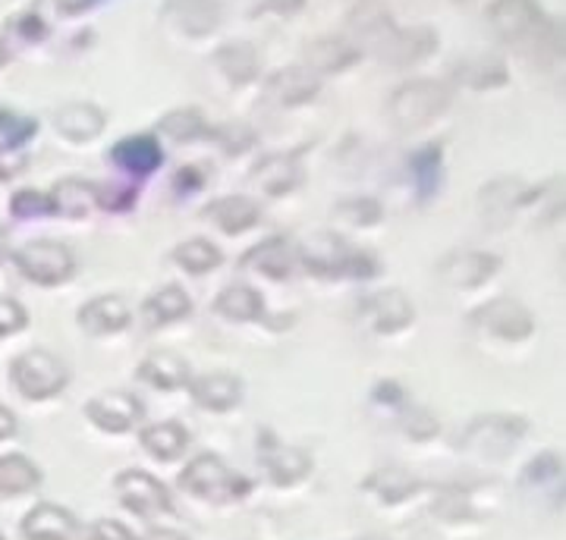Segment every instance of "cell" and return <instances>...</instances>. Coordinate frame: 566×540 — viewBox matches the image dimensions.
Masks as SVG:
<instances>
[{
	"label": "cell",
	"mask_w": 566,
	"mask_h": 540,
	"mask_svg": "<svg viewBox=\"0 0 566 540\" xmlns=\"http://www.w3.org/2000/svg\"><path fill=\"white\" fill-rule=\"evenodd\" d=\"M300 3H303V0H268V7H274V10H281V13H293Z\"/></svg>",
	"instance_id": "39"
},
{
	"label": "cell",
	"mask_w": 566,
	"mask_h": 540,
	"mask_svg": "<svg viewBox=\"0 0 566 540\" xmlns=\"http://www.w3.org/2000/svg\"><path fill=\"white\" fill-rule=\"evenodd\" d=\"M243 267H252L271 280H286L290 271H293V255H290V245L283 240H268L259 248H252L243 258Z\"/></svg>",
	"instance_id": "24"
},
{
	"label": "cell",
	"mask_w": 566,
	"mask_h": 540,
	"mask_svg": "<svg viewBox=\"0 0 566 540\" xmlns=\"http://www.w3.org/2000/svg\"><path fill=\"white\" fill-rule=\"evenodd\" d=\"M218 66H221L227 80L243 85V82L255 80V73H259V54H255V47L245 44V41L223 44L221 51H218Z\"/></svg>",
	"instance_id": "28"
},
{
	"label": "cell",
	"mask_w": 566,
	"mask_h": 540,
	"mask_svg": "<svg viewBox=\"0 0 566 540\" xmlns=\"http://www.w3.org/2000/svg\"><path fill=\"white\" fill-rule=\"evenodd\" d=\"M22 538L25 540H76L80 521L73 519L61 506L41 502L22 519Z\"/></svg>",
	"instance_id": "10"
},
{
	"label": "cell",
	"mask_w": 566,
	"mask_h": 540,
	"mask_svg": "<svg viewBox=\"0 0 566 540\" xmlns=\"http://www.w3.org/2000/svg\"><path fill=\"white\" fill-rule=\"evenodd\" d=\"M262 459L264 468L271 472V480L274 484H296V480H303L308 475V468H312V459L305 456L303 449H296V446H264L262 449Z\"/></svg>",
	"instance_id": "22"
},
{
	"label": "cell",
	"mask_w": 566,
	"mask_h": 540,
	"mask_svg": "<svg viewBox=\"0 0 566 540\" xmlns=\"http://www.w3.org/2000/svg\"><path fill=\"white\" fill-rule=\"evenodd\" d=\"M271 95L281 100L283 107H296L318 95V80L308 76L305 70H283L271 82Z\"/></svg>",
	"instance_id": "27"
},
{
	"label": "cell",
	"mask_w": 566,
	"mask_h": 540,
	"mask_svg": "<svg viewBox=\"0 0 566 540\" xmlns=\"http://www.w3.org/2000/svg\"><path fill=\"white\" fill-rule=\"evenodd\" d=\"M303 261L308 264V271L318 274V277H337L344 271H353L359 277H371L375 274V264L363 258V255H356V252H349V245L340 236H334V233L308 236L303 245Z\"/></svg>",
	"instance_id": "4"
},
{
	"label": "cell",
	"mask_w": 566,
	"mask_h": 540,
	"mask_svg": "<svg viewBox=\"0 0 566 540\" xmlns=\"http://www.w3.org/2000/svg\"><path fill=\"white\" fill-rule=\"evenodd\" d=\"M164 17L177 22L186 35H208L221 20V10L214 0H170Z\"/></svg>",
	"instance_id": "16"
},
{
	"label": "cell",
	"mask_w": 566,
	"mask_h": 540,
	"mask_svg": "<svg viewBox=\"0 0 566 540\" xmlns=\"http://www.w3.org/2000/svg\"><path fill=\"white\" fill-rule=\"evenodd\" d=\"M139 378L151 387H158V390H177L189 381V368L174 352H155L139 364Z\"/></svg>",
	"instance_id": "23"
},
{
	"label": "cell",
	"mask_w": 566,
	"mask_h": 540,
	"mask_svg": "<svg viewBox=\"0 0 566 540\" xmlns=\"http://www.w3.org/2000/svg\"><path fill=\"white\" fill-rule=\"evenodd\" d=\"M41 484V472L25 456L0 459V497H20Z\"/></svg>",
	"instance_id": "26"
},
{
	"label": "cell",
	"mask_w": 566,
	"mask_h": 540,
	"mask_svg": "<svg viewBox=\"0 0 566 540\" xmlns=\"http://www.w3.org/2000/svg\"><path fill=\"white\" fill-rule=\"evenodd\" d=\"M161 133L177 141H192L199 139V136H205L208 126H205L199 110H174V114H167L161 120Z\"/></svg>",
	"instance_id": "32"
},
{
	"label": "cell",
	"mask_w": 566,
	"mask_h": 540,
	"mask_svg": "<svg viewBox=\"0 0 566 540\" xmlns=\"http://www.w3.org/2000/svg\"><path fill=\"white\" fill-rule=\"evenodd\" d=\"M80 324L88 333H120L129 324V308L117 296H98L80 311Z\"/></svg>",
	"instance_id": "19"
},
{
	"label": "cell",
	"mask_w": 566,
	"mask_h": 540,
	"mask_svg": "<svg viewBox=\"0 0 566 540\" xmlns=\"http://www.w3.org/2000/svg\"><path fill=\"white\" fill-rule=\"evenodd\" d=\"M308 63L322 73H340L346 66L359 61V51L349 47L346 41H315L308 51H305Z\"/></svg>",
	"instance_id": "30"
},
{
	"label": "cell",
	"mask_w": 566,
	"mask_h": 540,
	"mask_svg": "<svg viewBox=\"0 0 566 540\" xmlns=\"http://www.w3.org/2000/svg\"><path fill=\"white\" fill-rule=\"evenodd\" d=\"M85 415L95 427L111 431V434H123L142 421V402L129 393H104V396H95L85 405Z\"/></svg>",
	"instance_id": "8"
},
{
	"label": "cell",
	"mask_w": 566,
	"mask_h": 540,
	"mask_svg": "<svg viewBox=\"0 0 566 540\" xmlns=\"http://www.w3.org/2000/svg\"><path fill=\"white\" fill-rule=\"evenodd\" d=\"M472 320H475V327H482L501 340H526L535 330V320L528 315V308L516 299L488 301L472 315Z\"/></svg>",
	"instance_id": "6"
},
{
	"label": "cell",
	"mask_w": 566,
	"mask_h": 540,
	"mask_svg": "<svg viewBox=\"0 0 566 540\" xmlns=\"http://www.w3.org/2000/svg\"><path fill=\"white\" fill-rule=\"evenodd\" d=\"M142 540H186L182 538V534H177V531H148V534H145V538Z\"/></svg>",
	"instance_id": "40"
},
{
	"label": "cell",
	"mask_w": 566,
	"mask_h": 540,
	"mask_svg": "<svg viewBox=\"0 0 566 540\" xmlns=\"http://www.w3.org/2000/svg\"><path fill=\"white\" fill-rule=\"evenodd\" d=\"M494 271H497V258L485 255V252H460V255H450V258L441 261V267H438L441 280L450 283V286H460V289L482 286L494 277Z\"/></svg>",
	"instance_id": "11"
},
{
	"label": "cell",
	"mask_w": 566,
	"mask_h": 540,
	"mask_svg": "<svg viewBox=\"0 0 566 540\" xmlns=\"http://www.w3.org/2000/svg\"><path fill=\"white\" fill-rule=\"evenodd\" d=\"M88 540H136V538H133V531H129L126 525H120V521L104 519L92 525Z\"/></svg>",
	"instance_id": "37"
},
{
	"label": "cell",
	"mask_w": 566,
	"mask_h": 540,
	"mask_svg": "<svg viewBox=\"0 0 566 540\" xmlns=\"http://www.w3.org/2000/svg\"><path fill=\"white\" fill-rule=\"evenodd\" d=\"M488 20L504 39L520 41L535 35V29L542 25V10L535 0H497L491 3Z\"/></svg>",
	"instance_id": "9"
},
{
	"label": "cell",
	"mask_w": 566,
	"mask_h": 540,
	"mask_svg": "<svg viewBox=\"0 0 566 540\" xmlns=\"http://www.w3.org/2000/svg\"><path fill=\"white\" fill-rule=\"evenodd\" d=\"M39 129V123L29 120V117H20V114H10V110H0V133L7 136L10 145H20V141L32 139Z\"/></svg>",
	"instance_id": "33"
},
{
	"label": "cell",
	"mask_w": 566,
	"mask_h": 540,
	"mask_svg": "<svg viewBox=\"0 0 566 540\" xmlns=\"http://www.w3.org/2000/svg\"><path fill=\"white\" fill-rule=\"evenodd\" d=\"M25 308H22L20 301L13 299H0V337H13V333H20L22 327H25Z\"/></svg>",
	"instance_id": "36"
},
{
	"label": "cell",
	"mask_w": 566,
	"mask_h": 540,
	"mask_svg": "<svg viewBox=\"0 0 566 540\" xmlns=\"http://www.w3.org/2000/svg\"><path fill=\"white\" fill-rule=\"evenodd\" d=\"M98 189L92 186V182H82V180H61L54 186V192H51V214H61V218H70V221H76V218H85V214H92L95 208H98Z\"/></svg>",
	"instance_id": "14"
},
{
	"label": "cell",
	"mask_w": 566,
	"mask_h": 540,
	"mask_svg": "<svg viewBox=\"0 0 566 540\" xmlns=\"http://www.w3.org/2000/svg\"><path fill=\"white\" fill-rule=\"evenodd\" d=\"M214 311L230 320H255L262 318V299L249 286H227L214 301Z\"/></svg>",
	"instance_id": "29"
},
{
	"label": "cell",
	"mask_w": 566,
	"mask_h": 540,
	"mask_svg": "<svg viewBox=\"0 0 566 540\" xmlns=\"http://www.w3.org/2000/svg\"><path fill=\"white\" fill-rule=\"evenodd\" d=\"M3 255H7V245H3V236H0V261H3Z\"/></svg>",
	"instance_id": "42"
},
{
	"label": "cell",
	"mask_w": 566,
	"mask_h": 540,
	"mask_svg": "<svg viewBox=\"0 0 566 540\" xmlns=\"http://www.w3.org/2000/svg\"><path fill=\"white\" fill-rule=\"evenodd\" d=\"M13 434H17V419H13L10 409L0 405V441H7V437H13Z\"/></svg>",
	"instance_id": "38"
},
{
	"label": "cell",
	"mask_w": 566,
	"mask_h": 540,
	"mask_svg": "<svg viewBox=\"0 0 566 540\" xmlns=\"http://www.w3.org/2000/svg\"><path fill=\"white\" fill-rule=\"evenodd\" d=\"M142 446L155 459L174 462L180 459L182 449L189 446V434L177 421H161V424H151V427L142 431Z\"/></svg>",
	"instance_id": "21"
},
{
	"label": "cell",
	"mask_w": 566,
	"mask_h": 540,
	"mask_svg": "<svg viewBox=\"0 0 566 540\" xmlns=\"http://www.w3.org/2000/svg\"><path fill=\"white\" fill-rule=\"evenodd\" d=\"M337 218H344L349 223H375L381 218V208H378V201L371 199H356V201H344L340 208H337Z\"/></svg>",
	"instance_id": "34"
},
{
	"label": "cell",
	"mask_w": 566,
	"mask_h": 540,
	"mask_svg": "<svg viewBox=\"0 0 566 540\" xmlns=\"http://www.w3.org/2000/svg\"><path fill=\"white\" fill-rule=\"evenodd\" d=\"M111 158H114V163H120L123 170L148 177L151 170L161 167L164 155L158 139H151V136H133V139L117 141L114 151H111Z\"/></svg>",
	"instance_id": "17"
},
{
	"label": "cell",
	"mask_w": 566,
	"mask_h": 540,
	"mask_svg": "<svg viewBox=\"0 0 566 540\" xmlns=\"http://www.w3.org/2000/svg\"><path fill=\"white\" fill-rule=\"evenodd\" d=\"M447 104H450V92L441 82H409L403 88H397V95L390 98V117L400 129H419L434 117H441Z\"/></svg>",
	"instance_id": "3"
},
{
	"label": "cell",
	"mask_w": 566,
	"mask_h": 540,
	"mask_svg": "<svg viewBox=\"0 0 566 540\" xmlns=\"http://www.w3.org/2000/svg\"><path fill=\"white\" fill-rule=\"evenodd\" d=\"M205 218L218 223L223 233H233L237 236V233H245V230H252L255 223L262 221V211H259V204L252 199L233 195V199H221L214 201V204H208L205 208Z\"/></svg>",
	"instance_id": "18"
},
{
	"label": "cell",
	"mask_w": 566,
	"mask_h": 540,
	"mask_svg": "<svg viewBox=\"0 0 566 540\" xmlns=\"http://www.w3.org/2000/svg\"><path fill=\"white\" fill-rule=\"evenodd\" d=\"M189 311H192V299L182 293L180 286H164L161 293L148 296L145 305H142V315H145V320H148L151 327L186 318Z\"/></svg>",
	"instance_id": "25"
},
{
	"label": "cell",
	"mask_w": 566,
	"mask_h": 540,
	"mask_svg": "<svg viewBox=\"0 0 566 540\" xmlns=\"http://www.w3.org/2000/svg\"><path fill=\"white\" fill-rule=\"evenodd\" d=\"M10 378L25 400H51L66 387L70 371L57 356H51L44 349H29L10 364Z\"/></svg>",
	"instance_id": "1"
},
{
	"label": "cell",
	"mask_w": 566,
	"mask_h": 540,
	"mask_svg": "<svg viewBox=\"0 0 566 540\" xmlns=\"http://www.w3.org/2000/svg\"><path fill=\"white\" fill-rule=\"evenodd\" d=\"M117 497L126 509H133L136 516H158V512H170V497L164 490L161 480H155L145 472H123L114 480Z\"/></svg>",
	"instance_id": "7"
},
{
	"label": "cell",
	"mask_w": 566,
	"mask_h": 540,
	"mask_svg": "<svg viewBox=\"0 0 566 540\" xmlns=\"http://www.w3.org/2000/svg\"><path fill=\"white\" fill-rule=\"evenodd\" d=\"M17 267L29 277L32 283H41V286H57V283L70 280L76 261H73V252L63 245V242L39 240L22 245L20 252L13 255Z\"/></svg>",
	"instance_id": "5"
},
{
	"label": "cell",
	"mask_w": 566,
	"mask_h": 540,
	"mask_svg": "<svg viewBox=\"0 0 566 540\" xmlns=\"http://www.w3.org/2000/svg\"><path fill=\"white\" fill-rule=\"evenodd\" d=\"M10 211H13V218H41V214H51V204H48V195H41V192H17Z\"/></svg>",
	"instance_id": "35"
},
{
	"label": "cell",
	"mask_w": 566,
	"mask_h": 540,
	"mask_svg": "<svg viewBox=\"0 0 566 540\" xmlns=\"http://www.w3.org/2000/svg\"><path fill=\"white\" fill-rule=\"evenodd\" d=\"M365 311H368V320H371V327L378 333H397V330L409 327L412 318H416L409 299H406L403 293H397V289H387V293L371 296V299L365 301Z\"/></svg>",
	"instance_id": "12"
},
{
	"label": "cell",
	"mask_w": 566,
	"mask_h": 540,
	"mask_svg": "<svg viewBox=\"0 0 566 540\" xmlns=\"http://www.w3.org/2000/svg\"><path fill=\"white\" fill-rule=\"evenodd\" d=\"M88 3H95V0H80V3L73 7V10H80V7H88Z\"/></svg>",
	"instance_id": "41"
},
{
	"label": "cell",
	"mask_w": 566,
	"mask_h": 540,
	"mask_svg": "<svg viewBox=\"0 0 566 540\" xmlns=\"http://www.w3.org/2000/svg\"><path fill=\"white\" fill-rule=\"evenodd\" d=\"M174 258H177V264H182L189 274H208V271H214V267L221 264L223 255L218 252V245H211L208 240H189L182 242V245H177Z\"/></svg>",
	"instance_id": "31"
},
{
	"label": "cell",
	"mask_w": 566,
	"mask_h": 540,
	"mask_svg": "<svg viewBox=\"0 0 566 540\" xmlns=\"http://www.w3.org/2000/svg\"><path fill=\"white\" fill-rule=\"evenodd\" d=\"M252 182H255L262 192L277 199V195L293 192V189L303 182V170H300L296 158H290V155H271V158H264L262 163L255 167Z\"/></svg>",
	"instance_id": "15"
},
{
	"label": "cell",
	"mask_w": 566,
	"mask_h": 540,
	"mask_svg": "<svg viewBox=\"0 0 566 540\" xmlns=\"http://www.w3.org/2000/svg\"><path fill=\"white\" fill-rule=\"evenodd\" d=\"M0 540H3V538H0Z\"/></svg>",
	"instance_id": "45"
},
{
	"label": "cell",
	"mask_w": 566,
	"mask_h": 540,
	"mask_svg": "<svg viewBox=\"0 0 566 540\" xmlns=\"http://www.w3.org/2000/svg\"><path fill=\"white\" fill-rule=\"evenodd\" d=\"M7 61V51H3V44H0V63Z\"/></svg>",
	"instance_id": "43"
},
{
	"label": "cell",
	"mask_w": 566,
	"mask_h": 540,
	"mask_svg": "<svg viewBox=\"0 0 566 540\" xmlns=\"http://www.w3.org/2000/svg\"><path fill=\"white\" fill-rule=\"evenodd\" d=\"M371 540H381V538H371Z\"/></svg>",
	"instance_id": "44"
},
{
	"label": "cell",
	"mask_w": 566,
	"mask_h": 540,
	"mask_svg": "<svg viewBox=\"0 0 566 540\" xmlns=\"http://www.w3.org/2000/svg\"><path fill=\"white\" fill-rule=\"evenodd\" d=\"M180 487L189 490L192 497L227 502L240 500L245 490H249V480L240 478L237 472H230L218 456H199V459H192L182 468Z\"/></svg>",
	"instance_id": "2"
},
{
	"label": "cell",
	"mask_w": 566,
	"mask_h": 540,
	"mask_svg": "<svg viewBox=\"0 0 566 540\" xmlns=\"http://www.w3.org/2000/svg\"><path fill=\"white\" fill-rule=\"evenodd\" d=\"M189 393H192V400L199 402L202 409L227 412L243 396V383L237 381L233 374L214 371V374H202V378H196V381L189 383Z\"/></svg>",
	"instance_id": "13"
},
{
	"label": "cell",
	"mask_w": 566,
	"mask_h": 540,
	"mask_svg": "<svg viewBox=\"0 0 566 540\" xmlns=\"http://www.w3.org/2000/svg\"><path fill=\"white\" fill-rule=\"evenodd\" d=\"M54 126L70 141H88L104 129V114L95 104H70V107L57 110Z\"/></svg>",
	"instance_id": "20"
}]
</instances>
